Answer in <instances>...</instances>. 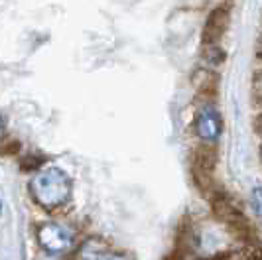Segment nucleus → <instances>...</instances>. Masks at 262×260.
Instances as JSON below:
<instances>
[{"label":"nucleus","mask_w":262,"mask_h":260,"mask_svg":"<svg viewBox=\"0 0 262 260\" xmlns=\"http://www.w3.org/2000/svg\"><path fill=\"white\" fill-rule=\"evenodd\" d=\"M30 195L43 211H57L66 207L73 195V182L61 168H46L30 180Z\"/></svg>","instance_id":"obj_1"},{"label":"nucleus","mask_w":262,"mask_h":260,"mask_svg":"<svg viewBox=\"0 0 262 260\" xmlns=\"http://www.w3.org/2000/svg\"><path fill=\"white\" fill-rule=\"evenodd\" d=\"M203 59L209 65H219L225 61V52L219 46H205V50H203Z\"/></svg>","instance_id":"obj_7"},{"label":"nucleus","mask_w":262,"mask_h":260,"mask_svg":"<svg viewBox=\"0 0 262 260\" xmlns=\"http://www.w3.org/2000/svg\"><path fill=\"white\" fill-rule=\"evenodd\" d=\"M105 260H132L128 254H122V252H115V250H111L108 254L105 256Z\"/></svg>","instance_id":"obj_8"},{"label":"nucleus","mask_w":262,"mask_h":260,"mask_svg":"<svg viewBox=\"0 0 262 260\" xmlns=\"http://www.w3.org/2000/svg\"><path fill=\"white\" fill-rule=\"evenodd\" d=\"M36 241L39 248L53 258H61L77 248V233L66 223L46 221L39 223L36 229Z\"/></svg>","instance_id":"obj_2"},{"label":"nucleus","mask_w":262,"mask_h":260,"mask_svg":"<svg viewBox=\"0 0 262 260\" xmlns=\"http://www.w3.org/2000/svg\"><path fill=\"white\" fill-rule=\"evenodd\" d=\"M108 252H111V247L103 239L91 236L79 243L77 248L73 250V260H105Z\"/></svg>","instance_id":"obj_5"},{"label":"nucleus","mask_w":262,"mask_h":260,"mask_svg":"<svg viewBox=\"0 0 262 260\" xmlns=\"http://www.w3.org/2000/svg\"><path fill=\"white\" fill-rule=\"evenodd\" d=\"M0 213H2V201H0Z\"/></svg>","instance_id":"obj_10"},{"label":"nucleus","mask_w":262,"mask_h":260,"mask_svg":"<svg viewBox=\"0 0 262 260\" xmlns=\"http://www.w3.org/2000/svg\"><path fill=\"white\" fill-rule=\"evenodd\" d=\"M249 205H250V209H252V213H254L258 219H262V183L252 187L250 197H249Z\"/></svg>","instance_id":"obj_6"},{"label":"nucleus","mask_w":262,"mask_h":260,"mask_svg":"<svg viewBox=\"0 0 262 260\" xmlns=\"http://www.w3.org/2000/svg\"><path fill=\"white\" fill-rule=\"evenodd\" d=\"M229 26V8L227 6H219L209 14L205 26H203V44L205 46H215L219 39L223 38L225 30Z\"/></svg>","instance_id":"obj_4"},{"label":"nucleus","mask_w":262,"mask_h":260,"mask_svg":"<svg viewBox=\"0 0 262 260\" xmlns=\"http://www.w3.org/2000/svg\"><path fill=\"white\" fill-rule=\"evenodd\" d=\"M2 138H4V122H2V118H0V142H2Z\"/></svg>","instance_id":"obj_9"},{"label":"nucleus","mask_w":262,"mask_h":260,"mask_svg":"<svg viewBox=\"0 0 262 260\" xmlns=\"http://www.w3.org/2000/svg\"><path fill=\"white\" fill-rule=\"evenodd\" d=\"M223 132V118L213 104L201 106L195 117V134L207 144H213Z\"/></svg>","instance_id":"obj_3"}]
</instances>
